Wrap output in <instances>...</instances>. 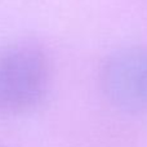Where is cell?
I'll use <instances>...</instances> for the list:
<instances>
[{"mask_svg":"<svg viewBox=\"0 0 147 147\" xmlns=\"http://www.w3.org/2000/svg\"><path fill=\"white\" fill-rule=\"evenodd\" d=\"M49 83L47 53L32 41L0 48V114H21L44 98Z\"/></svg>","mask_w":147,"mask_h":147,"instance_id":"6da1fadb","label":"cell"},{"mask_svg":"<svg viewBox=\"0 0 147 147\" xmlns=\"http://www.w3.org/2000/svg\"><path fill=\"white\" fill-rule=\"evenodd\" d=\"M107 99L125 112H147V47H134L112 54L101 72Z\"/></svg>","mask_w":147,"mask_h":147,"instance_id":"7a4b0ae2","label":"cell"},{"mask_svg":"<svg viewBox=\"0 0 147 147\" xmlns=\"http://www.w3.org/2000/svg\"><path fill=\"white\" fill-rule=\"evenodd\" d=\"M0 147H3V146H0Z\"/></svg>","mask_w":147,"mask_h":147,"instance_id":"3957f363","label":"cell"}]
</instances>
